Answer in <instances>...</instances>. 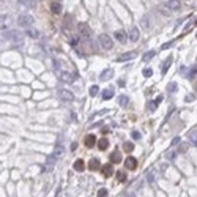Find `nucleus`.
Masks as SVG:
<instances>
[{
	"instance_id": "nucleus-1",
	"label": "nucleus",
	"mask_w": 197,
	"mask_h": 197,
	"mask_svg": "<svg viewBox=\"0 0 197 197\" xmlns=\"http://www.w3.org/2000/svg\"><path fill=\"white\" fill-rule=\"evenodd\" d=\"M35 22V17L29 14V13H22V14H19V17H17V24H19L21 27H32Z\"/></svg>"
},
{
	"instance_id": "nucleus-2",
	"label": "nucleus",
	"mask_w": 197,
	"mask_h": 197,
	"mask_svg": "<svg viewBox=\"0 0 197 197\" xmlns=\"http://www.w3.org/2000/svg\"><path fill=\"white\" fill-rule=\"evenodd\" d=\"M22 36L24 35H22L21 32H17V30H11V32H6L5 33V38L13 41V43H16V44H22V41H24Z\"/></svg>"
},
{
	"instance_id": "nucleus-3",
	"label": "nucleus",
	"mask_w": 197,
	"mask_h": 197,
	"mask_svg": "<svg viewBox=\"0 0 197 197\" xmlns=\"http://www.w3.org/2000/svg\"><path fill=\"white\" fill-rule=\"evenodd\" d=\"M98 40H99V44H101V47L106 49V51H109V49L114 47V41H112V38H111L107 33H101Z\"/></svg>"
},
{
	"instance_id": "nucleus-4",
	"label": "nucleus",
	"mask_w": 197,
	"mask_h": 197,
	"mask_svg": "<svg viewBox=\"0 0 197 197\" xmlns=\"http://www.w3.org/2000/svg\"><path fill=\"white\" fill-rule=\"evenodd\" d=\"M58 98H60V101H63V103H71V101H74V95H73V91L66 90V88L58 90Z\"/></svg>"
},
{
	"instance_id": "nucleus-5",
	"label": "nucleus",
	"mask_w": 197,
	"mask_h": 197,
	"mask_svg": "<svg viewBox=\"0 0 197 197\" xmlns=\"http://www.w3.org/2000/svg\"><path fill=\"white\" fill-rule=\"evenodd\" d=\"M77 30H79L81 36H84V38H90L91 36V29L88 24H85V22H81L79 25H77Z\"/></svg>"
},
{
	"instance_id": "nucleus-6",
	"label": "nucleus",
	"mask_w": 197,
	"mask_h": 197,
	"mask_svg": "<svg viewBox=\"0 0 197 197\" xmlns=\"http://www.w3.org/2000/svg\"><path fill=\"white\" fill-rule=\"evenodd\" d=\"M125 167L128 169V170H136V169H137V159L132 158V156L126 158L125 159Z\"/></svg>"
},
{
	"instance_id": "nucleus-7",
	"label": "nucleus",
	"mask_w": 197,
	"mask_h": 197,
	"mask_svg": "<svg viewBox=\"0 0 197 197\" xmlns=\"http://www.w3.org/2000/svg\"><path fill=\"white\" fill-rule=\"evenodd\" d=\"M76 77H77L76 74L71 76L70 73H66V71H60V73H58V79H60L62 82H73Z\"/></svg>"
},
{
	"instance_id": "nucleus-8",
	"label": "nucleus",
	"mask_w": 197,
	"mask_h": 197,
	"mask_svg": "<svg viewBox=\"0 0 197 197\" xmlns=\"http://www.w3.org/2000/svg\"><path fill=\"white\" fill-rule=\"evenodd\" d=\"M140 25L144 27V30H150V29H152V25H153L152 17H150L148 14H145V16L140 19Z\"/></svg>"
},
{
	"instance_id": "nucleus-9",
	"label": "nucleus",
	"mask_w": 197,
	"mask_h": 197,
	"mask_svg": "<svg viewBox=\"0 0 197 197\" xmlns=\"http://www.w3.org/2000/svg\"><path fill=\"white\" fill-rule=\"evenodd\" d=\"M114 36H115V40L118 41V43H122V44H125L128 41V35L123 30H117L115 33H114Z\"/></svg>"
},
{
	"instance_id": "nucleus-10",
	"label": "nucleus",
	"mask_w": 197,
	"mask_h": 197,
	"mask_svg": "<svg viewBox=\"0 0 197 197\" xmlns=\"http://www.w3.org/2000/svg\"><path fill=\"white\" fill-rule=\"evenodd\" d=\"M139 38H140L139 29H137V27H131V30H129V40L132 41V43H136V41H139Z\"/></svg>"
},
{
	"instance_id": "nucleus-11",
	"label": "nucleus",
	"mask_w": 197,
	"mask_h": 197,
	"mask_svg": "<svg viewBox=\"0 0 197 197\" xmlns=\"http://www.w3.org/2000/svg\"><path fill=\"white\" fill-rule=\"evenodd\" d=\"M109 159H111V164H120V162H122V153L117 150V152L111 153V156H109Z\"/></svg>"
},
{
	"instance_id": "nucleus-12",
	"label": "nucleus",
	"mask_w": 197,
	"mask_h": 197,
	"mask_svg": "<svg viewBox=\"0 0 197 197\" xmlns=\"http://www.w3.org/2000/svg\"><path fill=\"white\" fill-rule=\"evenodd\" d=\"M25 35H27V36H30V38H33V40L40 38V32L36 30L35 27H27V30H25Z\"/></svg>"
},
{
	"instance_id": "nucleus-13",
	"label": "nucleus",
	"mask_w": 197,
	"mask_h": 197,
	"mask_svg": "<svg viewBox=\"0 0 197 197\" xmlns=\"http://www.w3.org/2000/svg\"><path fill=\"white\" fill-rule=\"evenodd\" d=\"M65 153V147L62 145V139L58 140V144L55 145V150H54V156L58 158V156H62V155Z\"/></svg>"
},
{
	"instance_id": "nucleus-14",
	"label": "nucleus",
	"mask_w": 197,
	"mask_h": 197,
	"mask_svg": "<svg viewBox=\"0 0 197 197\" xmlns=\"http://www.w3.org/2000/svg\"><path fill=\"white\" fill-rule=\"evenodd\" d=\"M114 95H115V91H114V87H107V88L103 91V99H104V101H106V99H112Z\"/></svg>"
},
{
	"instance_id": "nucleus-15",
	"label": "nucleus",
	"mask_w": 197,
	"mask_h": 197,
	"mask_svg": "<svg viewBox=\"0 0 197 197\" xmlns=\"http://www.w3.org/2000/svg\"><path fill=\"white\" fill-rule=\"evenodd\" d=\"M62 10H63V6H62L60 2H52L51 3V11L54 13V14H60Z\"/></svg>"
},
{
	"instance_id": "nucleus-16",
	"label": "nucleus",
	"mask_w": 197,
	"mask_h": 197,
	"mask_svg": "<svg viewBox=\"0 0 197 197\" xmlns=\"http://www.w3.org/2000/svg\"><path fill=\"white\" fill-rule=\"evenodd\" d=\"M101 170H103V173H104V177H112V173H114V166L112 164H106V166H103L101 167Z\"/></svg>"
},
{
	"instance_id": "nucleus-17",
	"label": "nucleus",
	"mask_w": 197,
	"mask_h": 197,
	"mask_svg": "<svg viewBox=\"0 0 197 197\" xmlns=\"http://www.w3.org/2000/svg\"><path fill=\"white\" fill-rule=\"evenodd\" d=\"M96 144V137L93 134H88V136H85V147H88V148H91Z\"/></svg>"
},
{
	"instance_id": "nucleus-18",
	"label": "nucleus",
	"mask_w": 197,
	"mask_h": 197,
	"mask_svg": "<svg viewBox=\"0 0 197 197\" xmlns=\"http://www.w3.org/2000/svg\"><path fill=\"white\" fill-rule=\"evenodd\" d=\"M136 57V52H126V54H122L118 55V62H126V60H131V58Z\"/></svg>"
},
{
	"instance_id": "nucleus-19",
	"label": "nucleus",
	"mask_w": 197,
	"mask_h": 197,
	"mask_svg": "<svg viewBox=\"0 0 197 197\" xmlns=\"http://www.w3.org/2000/svg\"><path fill=\"white\" fill-rule=\"evenodd\" d=\"M112 76H114V70H106V71H103V73H101L99 79H101V81H109Z\"/></svg>"
},
{
	"instance_id": "nucleus-20",
	"label": "nucleus",
	"mask_w": 197,
	"mask_h": 197,
	"mask_svg": "<svg viewBox=\"0 0 197 197\" xmlns=\"http://www.w3.org/2000/svg\"><path fill=\"white\" fill-rule=\"evenodd\" d=\"M73 169H74V170H77V172L85 170V164H84V161H82V159H77V161L74 162V166H73Z\"/></svg>"
},
{
	"instance_id": "nucleus-21",
	"label": "nucleus",
	"mask_w": 197,
	"mask_h": 197,
	"mask_svg": "<svg viewBox=\"0 0 197 197\" xmlns=\"http://www.w3.org/2000/svg\"><path fill=\"white\" fill-rule=\"evenodd\" d=\"M167 8L169 10H178V8H180V0H169Z\"/></svg>"
},
{
	"instance_id": "nucleus-22",
	"label": "nucleus",
	"mask_w": 197,
	"mask_h": 197,
	"mask_svg": "<svg viewBox=\"0 0 197 197\" xmlns=\"http://www.w3.org/2000/svg\"><path fill=\"white\" fill-rule=\"evenodd\" d=\"M8 24H10V16H0V29H5V27H8Z\"/></svg>"
},
{
	"instance_id": "nucleus-23",
	"label": "nucleus",
	"mask_w": 197,
	"mask_h": 197,
	"mask_svg": "<svg viewBox=\"0 0 197 197\" xmlns=\"http://www.w3.org/2000/svg\"><path fill=\"white\" fill-rule=\"evenodd\" d=\"M128 103H129V98H128L126 95H120V96H118V104H120L122 107H126Z\"/></svg>"
},
{
	"instance_id": "nucleus-24",
	"label": "nucleus",
	"mask_w": 197,
	"mask_h": 197,
	"mask_svg": "<svg viewBox=\"0 0 197 197\" xmlns=\"http://www.w3.org/2000/svg\"><path fill=\"white\" fill-rule=\"evenodd\" d=\"M99 167H101V166H99L98 159H91V161L88 162V169H90V170H98Z\"/></svg>"
},
{
	"instance_id": "nucleus-25",
	"label": "nucleus",
	"mask_w": 197,
	"mask_h": 197,
	"mask_svg": "<svg viewBox=\"0 0 197 197\" xmlns=\"http://www.w3.org/2000/svg\"><path fill=\"white\" fill-rule=\"evenodd\" d=\"M156 55V51H148L147 54H144V62H148V60H152V58Z\"/></svg>"
},
{
	"instance_id": "nucleus-26",
	"label": "nucleus",
	"mask_w": 197,
	"mask_h": 197,
	"mask_svg": "<svg viewBox=\"0 0 197 197\" xmlns=\"http://www.w3.org/2000/svg\"><path fill=\"white\" fill-rule=\"evenodd\" d=\"M123 150H125L126 153H131L132 150H134V145H132L131 142H125V144H123Z\"/></svg>"
},
{
	"instance_id": "nucleus-27",
	"label": "nucleus",
	"mask_w": 197,
	"mask_h": 197,
	"mask_svg": "<svg viewBox=\"0 0 197 197\" xmlns=\"http://www.w3.org/2000/svg\"><path fill=\"white\" fill-rule=\"evenodd\" d=\"M98 147H99V150H106L109 147V140L107 139H101V140H99V144H98Z\"/></svg>"
},
{
	"instance_id": "nucleus-28",
	"label": "nucleus",
	"mask_w": 197,
	"mask_h": 197,
	"mask_svg": "<svg viewBox=\"0 0 197 197\" xmlns=\"http://www.w3.org/2000/svg\"><path fill=\"white\" fill-rule=\"evenodd\" d=\"M170 65H172V57H169L167 60L164 62V66H162V74H166V73H167V68L170 66Z\"/></svg>"
},
{
	"instance_id": "nucleus-29",
	"label": "nucleus",
	"mask_w": 197,
	"mask_h": 197,
	"mask_svg": "<svg viewBox=\"0 0 197 197\" xmlns=\"http://www.w3.org/2000/svg\"><path fill=\"white\" fill-rule=\"evenodd\" d=\"M162 101V96H158L156 99H155V101L152 103V106H150V109H152V111H155V109H156L158 106H159V103Z\"/></svg>"
},
{
	"instance_id": "nucleus-30",
	"label": "nucleus",
	"mask_w": 197,
	"mask_h": 197,
	"mask_svg": "<svg viewBox=\"0 0 197 197\" xmlns=\"http://www.w3.org/2000/svg\"><path fill=\"white\" fill-rule=\"evenodd\" d=\"M196 137H197V131H196V128H194V129H191V131H189V139H191V142H192L194 145L197 144Z\"/></svg>"
},
{
	"instance_id": "nucleus-31",
	"label": "nucleus",
	"mask_w": 197,
	"mask_h": 197,
	"mask_svg": "<svg viewBox=\"0 0 197 197\" xmlns=\"http://www.w3.org/2000/svg\"><path fill=\"white\" fill-rule=\"evenodd\" d=\"M98 91H99V87L98 85H91L90 90H88V93H90V96H96V95H98Z\"/></svg>"
},
{
	"instance_id": "nucleus-32",
	"label": "nucleus",
	"mask_w": 197,
	"mask_h": 197,
	"mask_svg": "<svg viewBox=\"0 0 197 197\" xmlns=\"http://www.w3.org/2000/svg\"><path fill=\"white\" fill-rule=\"evenodd\" d=\"M167 90L170 91V93H175V91H177V84H175V82H170V84L167 85Z\"/></svg>"
},
{
	"instance_id": "nucleus-33",
	"label": "nucleus",
	"mask_w": 197,
	"mask_h": 197,
	"mask_svg": "<svg viewBox=\"0 0 197 197\" xmlns=\"http://www.w3.org/2000/svg\"><path fill=\"white\" fill-rule=\"evenodd\" d=\"M117 178H118V181H126V175H125V172H118L117 173Z\"/></svg>"
},
{
	"instance_id": "nucleus-34",
	"label": "nucleus",
	"mask_w": 197,
	"mask_h": 197,
	"mask_svg": "<svg viewBox=\"0 0 197 197\" xmlns=\"http://www.w3.org/2000/svg\"><path fill=\"white\" fill-rule=\"evenodd\" d=\"M96 196L98 197H107V189H99L96 192Z\"/></svg>"
},
{
	"instance_id": "nucleus-35",
	"label": "nucleus",
	"mask_w": 197,
	"mask_h": 197,
	"mask_svg": "<svg viewBox=\"0 0 197 197\" xmlns=\"http://www.w3.org/2000/svg\"><path fill=\"white\" fill-rule=\"evenodd\" d=\"M152 74H153L152 68H145V70H144V76H145V77H150Z\"/></svg>"
},
{
	"instance_id": "nucleus-36",
	"label": "nucleus",
	"mask_w": 197,
	"mask_h": 197,
	"mask_svg": "<svg viewBox=\"0 0 197 197\" xmlns=\"http://www.w3.org/2000/svg\"><path fill=\"white\" fill-rule=\"evenodd\" d=\"M17 2H19L21 5H25V6H32V5H33V2H29V0H17Z\"/></svg>"
},
{
	"instance_id": "nucleus-37",
	"label": "nucleus",
	"mask_w": 197,
	"mask_h": 197,
	"mask_svg": "<svg viewBox=\"0 0 197 197\" xmlns=\"http://www.w3.org/2000/svg\"><path fill=\"white\" fill-rule=\"evenodd\" d=\"M188 77H189V79H194V77H196V66L191 68V71H189V74H188Z\"/></svg>"
},
{
	"instance_id": "nucleus-38",
	"label": "nucleus",
	"mask_w": 197,
	"mask_h": 197,
	"mask_svg": "<svg viewBox=\"0 0 197 197\" xmlns=\"http://www.w3.org/2000/svg\"><path fill=\"white\" fill-rule=\"evenodd\" d=\"M54 162H55V156H54V155H51V156H47V164H51V166H52Z\"/></svg>"
},
{
	"instance_id": "nucleus-39",
	"label": "nucleus",
	"mask_w": 197,
	"mask_h": 197,
	"mask_svg": "<svg viewBox=\"0 0 197 197\" xmlns=\"http://www.w3.org/2000/svg\"><path fill=\"white\" fill-rule=\"evenodd\" d=\"M186 148H188V145H180V148H178V153H185Z\"/></svg>"
},
{
	"instance_id": "nucleus-40",
	"label": "nucleus",
	"mask_w": 197,
	"mask_h": 197,
	"mask_svg": "<svg viewBox=\"0 0 197 197\" xmlns=\"http://www.w3.org/2000/svg\"><path fill=\"white\" fill-rule=\"evenodd\" d=\"M169 11H170V10H167V8H161V13H162L164 16H169V14H170Z\"/></svg>"
},
{
	"instance_id": "nucleus-41",
	"label": "nucleus",
	"mask_w": 197,
	"mask_h": 197,
	"mask_svg": "<svg viewBox=\"0 0 197 197\" xmlns=\"http://www.w3.org/2000/svg\"><path fill=\"white\" fill-rule=\"evenodd\" d=\"M132 137H134V139H140V132L139 131H134V132H132Z\"/></svg>"
},
{
	"instance_id": "nucleus-42",
	"label": "nucleus",
	"mask_w": 197,
	"mask_h": 197,
	"mask_svg": "<svg viewBox=\"0 0 197 197\" xmlns=\"http://www.w3.org/2000/svg\"><path fill=\"white\" fill-rule=\"evenodd\" d=\"M175 155H177V153H167L166 158H167V159H173V158H175Z\"/></svg>"
},
{
	"instance_id": "nucleus-43",
	"label": "nucleus",
	"mask_w": 197,
	"mask_h": 197,
	"mask_svg": "<svg viewBox=\"0 0 197 197\" xmlns=\"http://www.w3.org/2000/svg\"><path fill=\"white\" fill-rule=\"evenodd\" d=\"M178 142H180V137H173V140H172V145H177Z\"/></svg>"
},
{
	"instance_id": "nucleus-44",
	"label": "nucleus",
	"mask_w": 197,
	"mask_h": 197,
	"mask_svg": "<svg viewBox=\"0 0 197 197\" xmlns=\"http://www.w3.org/2000/svg\"><path fill=\"white\" fill-rule=\"evenodd\" d=\"M172 44H173V41H170V43H166V44L162 46V49H167V47H170Z\"/></svg>"
},
{
	"instance_id": "nucleus-45",
	"label": "nucleus",
	"mask_w": 197,
	"mask_h": 197,
	"mask_svg": "<svg viewBox=\"0 0 197 197\" xmlns=\"http://www.w3.org/2000/svg\"><path fill=\"white\" fill-rule=\"evenodd\" d=\"M77 148V144H76V142H74V144H71V150H76Z\"/></svg>"
},
{
	"instance_id": "nucleus-46",
	"label": "nucleus",
	"mask_w": 197,
	"mask_h": 197,
	"mask_svg": "<svg viewBox=\"0 0 197 197\" xmlns=\"http://www.w3.org/2000/svg\"><path fill=\"white\" fill-rule=\"evenodd\" d=\"M129 197H136V196H134V194H132V196H129Z\"/></svg>"
}]
</instances>
